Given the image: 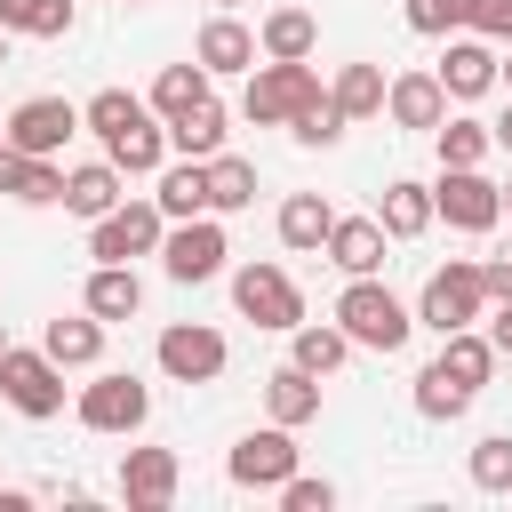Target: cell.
<instances>
[{
	"instance_id": "1",
	"label": "cell",
	"mask_w": 512,
	"mask_h": 512,
	"mask_svg": "<svg viewBox=\"0 0 512 512\" xmlns=\"http://www.w3.org/2000/svg\"><path fill=\"white\" fill-rule=\"evenodd\" d=\"M80 120H88V136L104 144V160H112L120 176H160V168H168V120H160L144 96L96 88V96L80 104Z\"/></svg>"
},
{
	"instance_id": "2",
	"label": "cell",
	"mask_w": 512,
	"mask_h": 512,
	"mask_svg": "<svg viewBox=\"0 0 512 512\" xmlns=\"http://www.w3.org/2000/svg\"><path fill=\"white\" fill-rule=\"evenodd\" d=\"M336 328H344L360 352H400V344L416 336V312H408L376 272H360V280H344V296H336Z\"/></svg>"
},
{
	"instance_id": "3",
	"label": "cell",
	"mask_w": 512,
	"mask_h": 512,
	"mask_svg": "<svg viewBox=\"0 0 512 512\" xmlns=\"http://www.w3.org/2000/svg\"><path fill=\"white\" fill-rule=\"evenodd\" d=\"M312 96H328V88H320V72H312V56H304V64L264 56V64L248 72V88H240V120H256V128H288Z\"/></svg>"
},
{
	"instance_id": "4",
	"label": "cell",
	"mask_w": 512,
	"mask_h": 512,
	"mask_svg": "<svg viewBox=\"0 0 512 512\" xmlns=\"http://www.w3.org/2000/svg\"><path fill=\"white\" fill-rule=\"evenodd\" d=\"M480 320H488L480 264H472V256H448V264L424 280V296H416V328H432V336H456V328H480Z\"/></svg>"
},
{
	"instance_id": "5",
	"label": "cell",
	"mask_w": 512,
	"mask_h": 512,
	"mask_svg": "<svg viewBox=\"0 0 512 512\" xmlns=\"http://www.w3.org/2000/svg\"><path fill=\"white\" fill-rule=\"evenodd\" d=\"M0 400L16 416H32V424L64 416V368L48 360V344H8L0 352Z\"/></svg>"
},
{
	"instance_id": "6",
	"label": "cell",
	"mask_w": 512,
	"mask_h": 512,
	"mask_svg": "<svg viewBox=\"0 0 512 512\" xmlns=\"http://www.w3.org/2000/svg\"><path fill=\"white\" fill-rule=\"evenodd\" d=\"M160 240H168L160 200H120L112 216H96V224H88V256H96V264H136V256H160Z\"/></svg>"
},
{
	"instance_id": "7",
	"label": "cell",
	"mask_w": 512,
	"mask_h": 512,
	"mask_svg": "<svg viewBox=\"0 0 512 512\" xmlns=\"http://www.w3.org/2000/svg\"><path fill=\"white\" fill-rule=\"evenodd\" d=\"M224 256H232V240H224V216H216V208H208V216L168 224V240H160V272H168L176 288L216 280V272H224Z\"/></svg>"
},
{
	"instance_id": "8",
	"label": "cell",
	"mask_w": 512,
	"mask_h": 512,
	"mask_svg": "<svg viewBox=\"0 0 512 512\" xmlns=\"http://www.w3.org/2000/svg\"><path fill=\"white\" fill-rule=\"evenodd\" d=\"M152 360H160V376H168V384H216V376H224V360H232V344H224L208 320H176V328H160Z\"/></svg>"
},
{
	"instance_id": "9",
	"label": "cell",
	"mask_w": 512,
	"mask_h": 512,
	"mask_svg": "<svg viewBox=\"0 0 512 512\" xmlns=\"http://www.w3.org/2000/svg\"><path fill=\"white\" fill-rule=\"evenodd\" d=\"M72 408H80L88 432H144V416H152V384L128 376V368H104L96 384H80Z\"/></svg>"
},
{
	"instance_id": "10",
	"label": "cell",
	"mask_w": 512,
	"mask_h": 512,
	"mask_svg": "<svg viewBox=\"0 0 512 512\" xmlns=\"http://www.w3.org/2000/svg\"><path fill=\"white\" fill-rule=\"evenodd\" d=\"M232 304H240V320L280 328V336L304 320V288H296L280 264H240V272H232Z\"/></svg>"
},
{
	"instance_id": "11",
	"label": "cell",
	"mask_w": 512,
	"mask_h": 512,
	"mask_svg": "<svg viewBox=\"0 0 512 512\" xmlns=\"http://www.w3.org/2000/svg\"><path fill=\"white\" fill-rule=\"evenodd\" d=\"M432 208H440L456 232H496V224H504V184L480 176V168H440Z\"/></svg>"
},
{
	"instance_id": "12",
	"label": "cell",
	"mask_w": 512,
	"mask_h": 512,
	"mask_svg": "<svg viewBox=\"0 0 512 512\" xmlns=\"http://www.w3.org/2000/svg\"><path fill=\"white\" fill-rule=\"evenodd\" d=\"M80 128H88V120H80L72 96H24V104L8 112V144H16V152H40V160H56Z\"/></svg>"
},
{
	"instance_id": "13",
	"label": "cell",
	"mask_w": 512,
	"mask_h": 512,
	"mask_svg": "<svg viewBox=\"0 0 512 512\" xmlns=\"http://www.w3.org/2000/svg\"><path fill=\"white\" fill-rule=\"evenodd\" d=\"M224 472H232V488H280V480L296 472V432H288V424L240 432L232 456H224Z\"/></svg>"
},
{
	"instance_id": "14",
	"label": "cell",
	"mask_w": 512,
	"mask_h": 512,
	"mask_svg": "<svg viewBox=\"0 0 512 512\" xmlns=\"http://www.w3.org/2000/svg\"><path fill=\"white\" fill-rule=\"evenodd\" d=\"M440 88L456 96V104H472V96H488L496 88V40H480V32H448V48H440Z\"/></svg>"
},
{
	"instance_id": "15",
	"label": "cell",
	"mask_w": 512,
	"mask_h": 512,
	"mask_svg": "<svg viewBox=\"0 0 512 512\" xmlns=\"http://www.w3.org/2000/svg\"><path fill=\"white\" fill-rule=\"evenodd\" d=\"M192 56H200V64L216 72V80H224V72H240V80H248V72L264 64V48H256V32H248V24L232 16V8H216V16L200 24V40H192Z\"/></svg>"
},
{
	"instance_id": "16",
	"label": "cell",
	"mask_w": 512,
	"mask_h": 512,
	"mask_svg": "<svg viewBox=\"0 0 512 512\" xmlns=\"http://www.w3.org/2000/svg\"><path fill=\"white\" fill-rule=\"evenodd\" d=\"M384 120L432 136V128L448 120V88H440V72H392V88H384Z\"/></svg>"
},
{
	"instance_id": "17",
	"label": "cell",
	"mask_w": 512,
	"mask_h": 512,
	"mask_svg": "<svg viewBox=\"0 0 512 512\" xmlns=\"http://www.w3.org/2000/svg\"><path fill=\"white\" fill-rule=\"evenodd\" d=\"M176 480H184L176 448H128V456H120V496H128L136 512H160V504H176Z\"/></svg>"
},
{
	"instance_id": "18",
	"label": "cell",
	"mask_w": 512,
	"mask_h": 512,
	"mask_svg": "<svg viewBox=\"0 0 512 512\" xmlns=\"http://www.w3.org/2000/svg\"><path fill=\"white\" fill-rule=\"evenodd\" d=\"M0 192H8V200H24V208H56V200H64V168H56V160H40V152L0 144Z\"/></svg>"
},
{
	"instance_id": "19",
	"label": "cell",
	"mask_w": 512,
	"mask_h": 512,
	"mask_svg": "<svg viewBox=\"0 0 512 512\" xmlns=\"http://www.w3.org/2000/svg\"><path fill=\"white\" fill-rule=\"evenodd\" d=\"M384 224L376 216H336V232H328V264L344 272V280H360V272H384Z\"/></svg>"
},
{
	"instance_id": "20",
	"label": "cell",
	"mask_w": 512,
	"mask_h": 512,
	"mask_svg": "<svg viewBox=\"0 0 512 512\" xmlns=\"http://www.w3.org/2000/svg\"><path fill=\"white\" fill-rule=\"evenodd\" d=\"M264 416H272V424H288V432H296V424H312V416H320V376H312V368H296V360H280V368L264 376Z\"/></svg>"
},
{
	"instance_id": "21",
	"label": "cell",
	"mask_w": 512,
	"mask_h": 512,
	"mask_svg": "<svg viewBox=\"0 0 512 512\" xmlns=\"http://www.w3.org/2000/svg\"><path fill=\"white\" fill-rule=\"evenodd\" d=\"M80 304L112 328V320H136L144 312V280H136V264H96L88 272V288H80Z\"/></svg>"
},
{
	"instance_id": "22",
	"label": "cell",
	"mask_w": 512,
	"mask_h": 512,
	"mask_svg": "<svg viewBox=\"0 0 512 512\" xmlns=\"http://www.w3.org/2000/svg\"><path fill=\"white\" fill-rule=\"evenodd\" d=\"M352 352H360V344L336 328V312H328V320H296V328H288V360H296V368H312V376H336Z\"/></svg>"
},
{
	"instance_id": "23",
	"label": "cell",
	"mask_w": 512,
	"mask_h": 512,
	"mask_svg": "<svg viewBox=\"0 0 512 512\" xmlns=\"http://www.w3.org/2000/svg\"><path fill=\"white\" fill-rule=\"evenodd\" d=\"M224 120H232V112H224L216 96H200L192 112H176V120H168V152H184V160H216V152H224V136H232Z\"/></svg>"
},
{
	"instance_id": "24",
	"label": "cell",
	"mask_w": 512,
	"mask_h": 512,
	"mask_svg": "<svg viewBox=\"0 0 512 512\" xmlns=\"http://www.w3.org/2000/svg\"><path fill=\"white\" fill-rule=\"evenodd\" d=\"M120 200H128V192H120V168H112V160H80V168H64V208H72V216L96 224V216H112Z\"/></svg>"
},
{
	"instance_id": "25",
	"label": "cell",
	"mask_w": 512,
	"mask_h": 512,
	"mask_svg": "<svg viewBox=\"0 0 512 512\" xmlns=\"http://www.w3.org/2000/svg\"><path fill=\"white\" fill-rule=\"evenodd\" d=\"M160 216L168 224H184V216H208V160H184V152H168V168H160Z\"/></svg>"
},
{
	"instance_id": "26",
	"label": "cell",
	"mask_w": 512,
	"mask_h": 512,
	"mask_svg": "<svg viewBox=\"0 0 512 512\" xmlns=\"http://www.w3.org/2000/svg\"><path fill=\"white\" fill-rule=\"evenodd\" d=\"M40 344H48V360H56V368H96V360H104V320L80 304L72 320H48V328H40Z\"/></svg>"
},
{
	"instance_id": "27",
	"label": "cell",
	"mask_w": 512,
	"mask_h": 512,
	"mask_svg": "<svg viewBox=\"0 0 512 512\" xmlns=\"http://www.w3.org/2000/svg\"><path fill=\"white\" fill-rule=\"evenodd\" d=\"M432 216H440V208H432V184H416V176H392L384 200H376V224H384L392 240H416Z\"/></svg>"
},
{
	"instance_id": "28",
	"label": "cell",
	"mask_w": 512,
	"mask_h": 512,
	"mask_svg": "<svg viewBox=\"0 0 512 512\" xmlns=\"http://www.w3.org/2000/svg\"><path fill=\"white\" fill-rule=\"evenodd\" d=\"M272 224H280V248H304V256H312V248H328V232H336V208H328L320 192H288Z\"/></svg>"
},
{
	"instance_id": "29",
	"label": "cell",
	"mask_w": 512,
	"mask_h": 512,
	"mask_svg": "<svg viewBox=\"0 0 512 512\" xmlns=\"http://www.w3.org/2000/svg\"><path fill=\"white\" fill-rule=\"evenodd\" d=\"M256 48H264V56H280V64H304V56L320 48V24H312L304 8H272V16L256 24Z\"/></svg>"
},
{
	"instance_id": "30",
	"label": "cell",
	"mask_w": 512,
	"mask_h": 512,
	"mask_svg": "<svg viewBox=\"0 0 512 512\" xmlns=\"http://www.w3.org/2000/svg\"><path fill=\"white\" fill-rule=\"evenodd\" d=\"M432 144H440V168H480V160L496 152V128L472 120V112H448V120L432 128Z\"/></svg>"
},
{
	"instance_id": "31",
	"label": "cell",
	"mask_w": 512,
	"mask_h": 512,
	"mask_svg": "<svg viewBox=\"0 0 512 512\" xmlns=\"http://www.w3.org/2000/svg\"><path fill=\"white\" fill-rule=\"evenodd\" d=\"M496 360H504V352H496V336H480V328H456V336H440V368H448L456 384H472V392L496 376Z\"/></svg>"
},
{
	"instance_id": "32",
	"label": "cell",
	"mask_w": 512,
	"mask_h": 512,
	"mask_svg": "<svg viewBox=\"0 0 512 512\" xmlns=\"http://www.w3.org/2000/svg\"><path fill=\"white\" fill-rule=\"evenodd\" d=\"M208 80H216V72H208L200 56H192V64H160V80H152V96H144V104H152L160 120H176V112H192V104L208 96Z\"/></svg>"
},
{
	"instance_id": "33",
	"label": "cell",
	"mask_w": 512,
	"mask_h": 512,
	"mask_svg": "<svg viewBox=\"0 0 512 512\" xmlns=\"http://www.w3.org/2000/svg\"><path fill=\"white\" fill-rule=\"evenodd\" d=\"M208 208H216V216H240V208H256V160H240V152H216V160H208Z\"/></svg>"
},
{
	"instance_id": "34",
	"label": "cell",
	"mask_w": 512,
	"mask_h": 512,
	"mask_svg": "<svg viewBox=\"0 0 512 512\" xmlns=\"http://www.w3.org/2000/svg\"><path fill=\"white\" fill-rule=\"evenodd\" d=\"M72 0H0V24L16 32V40H64L72 32Z\"/></svg>"
},
{
	"instance_id": "35",
	"label": "cell",
	"mask_w": 512,
	"mask_h": 512,
	"mask_svg": "<svg viewBox=\"0 0 512 512\" xmlns=\"http://www.w3.org/2000/svg\"><path fill=\"white\" fill-rule=\"evenodd\" d=\"M384 88H392V80H384V64H344L328 96L344 104V120H376V112H384Z\"/></svg>"
},
{
	"instance_id": "36",
	"label": "cell",
	"mask_w": 512,
	"mask_h": 512,
	"mask_svg": "<svg viewBox=\"0 0 512 512\" xmlns=\"http://www.w3.org/2000/svg\"><path fill=\"white\" fill-rule=\"evenodd\" d=\"M464 408H472V384H456V376L432 360V368L416 376V416H424V424H456Z\"/></svg>"
},
{
	"instance_id": "37",
	"label": "cell",
	"mask_w": 512,
	"mask_h": 512,
	"mask_svg": "<svg viewBox=\"0 0 512 512\" xmlns=\"http://www.w3.org/2000/svg\"><path fill=\"white\" fill-rule=\"evenodd\" d=\"M344 128H352V120H344V104H336V96H312V104L288 120V136H296V144H312V152L344 144Z\"/></svg>"
},
{
	"instance_id": "38",
	"label": "cell",
	"mask_w": 512,
	"mask_h": 512,
	"mask_svg": "<svg viewBox=\"0 0 512 512\" xmlns=\"http://www.w3.org/2000/svg\"><path fill=\"white\" fill-rule=\"evenodd\" d=\"M472 488L480 496H512V432H488L472 448Z\"/></svg>"
},
{
	"instance_id": "39",
	"label": "cell",
	"mask_w": 512,
	"mask_h": 512,
	"mask_svg": "<svg viewBox=\"0 0 512 512\" xmlns=\"http://www.w3.org/2000/svg\"><path fill=\"white\" fill-rule=\"evenodd\" d=\"M464 24H472V0H408V32H424V40H448Z\"/></svg>"
},
{
	"instance_id": "40",
	"label": "cell",
	"mask_w": 512,
	"mask_h": 512,
	"mask_svg": "<svg viewBox=\"0 0 512 512\" xmlns=\"http://www.w3.org/2000/svg\"><path fill=\"white\" fill-rule=\"evenodd\" d=\"M280 504H288V512H328V504H336V480H312V472H288V480H280Z\"/></svg>"
},
{
	"instance_id": "41",
	"label": "cell",
	"mask_w": 512,
	"mask_h": 512,
	"mask_svg": "<svg viewBox=\"0 0 512 512\" xmlns=\"http://www.w3.org/2000/svg\"><path fill=\"white\" fill-rule=\"evenodd\" d=\"M464 32H480V40L512 48V0H472V24H464Z\"/></svg>"
},
{
	"instance_id": "42",
	"label": "cell",
	"mask_w": 512,
	"mask_h": 512,
	"mask_svg": "<svg viewBox=\"0 0 512 512\" xmlns=\"http://www.w3.org/2000/svg\"><path fill=\"white\" fill-rule=\"evenodd\" d=\"M480 288H488V304H512V256H488L480 264Z\"/></svg>"
},
{
	"instance_id": "43",
	"label": "cell",
	"mask_w": 512,
	"mask_h": 512,
	"mask_svg": "<svg viewBox=\"0 0 512 512\" xmlns=\"http://www.w3.org/2000/svg\"><path fill=\"white\" fill-rule=\"evenodd\" d=\"M488 336H496V352L512 360V304H496V312H488Z\"/></svg>"
},
{
	"instance_id": "44",
	"label": "cell",
	"mask_w": 512,
	"mask_h": 512,
	"mask_svg": "<svg viewBox=\"0 0 512 512\" xmlns=\"http://www.w3.org/2000/svg\"><path fill=\"white\" fill-rule=\"evenodd\" d=\"M488 128H496V152H512V104H504V112H496Z\"/></svg>"
},
{
	"instance_id": "45",
	"label": "cell",
	"mask_w": 512,
	"mask_h": 512,
	"mask_svg": "<svg viewBox=\"0 0 512 512\" xmlns=\"http://www.w3.org/2000/svg\"><path fill=\"white\" fill-rule=\"evenodd\" d=\"M496 80H504V88H512V48H496Z\"/></svg>"
},
{
	"instance_id": "46",
	"label": "cell",
	"mask_w": 512,
	"mask_h": 512,
	"mask_svg": "<svg viewBox=\"0 0 512 512\" xmlns=\"http://www.w3.org/2000/svg\"><path fill=\"white\" fill-rule=\"evenodd\" d=\"M8 40H16V32H8V24H0V72H8Z\"/></svg>"
},
{
	"instance_id": "47",
	"label": "cell",
	"mask_w": 512,
	"mask_h": 512,
	"mask_svg": "<svg viewBox=\"0 0 512 512\" xmlns=\"http://www.w3.org/2000/svg\"><path fill=\"white\" fill-rule=\"evenodd\" d=\"M504 216H512V184H504Z\"/></svg>"
},
{
	"instance_id": "48",
	"label": "cell",
	"mask_w": 512,
	"mask_h": 512,
	"mask_svg": "<svg viewBox=\"0 0 512 512\" xmlns=\"http://www.w3.org/2000/svg\"><path fill=\"white\" fill-rule=\"evenodd\" d=\"M0 352H8V328H0Z\"/></svg>"
},
{
	"instance_id": "49",
	"label": "cell",
	"mask_w": 512,
	"mask_h": 512,
	"mask_svg": "<svg viewBox=\"0 0 512 512\" xmlns=\"http://www.w3.org/2000/svg\"><path fill=\"white\" fill-rule=\"evenodd\" d=\"M0 144H8V120H0Z\"/></svg>"
},
{
	"instance_id": "50",
	"label": "cell",
	"mask_w": 512,
	"mask_h": 512,
	"mask_svg": "<svg viewBox=\"0 0 512 512\" xmlns=\"http://www.w3.org/2000/svg\"><path fill=\"white\" fill-rule=\"evenodd\" d=\"M216 8H240V0H216Z\"/></svg>"
},
{
	"instance_id": "51",
	"label": "cell",
	"mask_w": 512,
	"mask_h": 512,
	"mask_svg": "<svg viewBox=\"0 0 512 512\" xmlns=\"http://www.w3.org/2000/svg\"><path fill=\"white\" fill-rule=\"evenodd\" d=\"M128 8H136V0H128Z\"/></svg>"
}]
</instances>
